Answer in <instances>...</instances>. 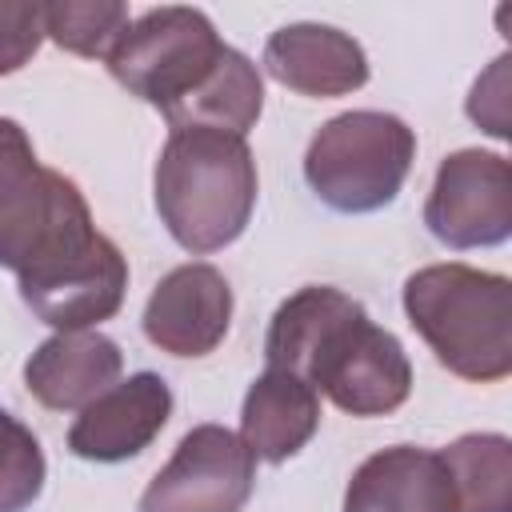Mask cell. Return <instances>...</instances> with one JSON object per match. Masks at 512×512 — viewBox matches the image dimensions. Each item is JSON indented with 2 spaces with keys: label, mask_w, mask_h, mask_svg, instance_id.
<instances>
[{
  "label": "cell",
  "mask_w": 512,
  "mask_h": 512,
  "mask_svg": "<svg viewBox=\"0 0 512 512\" xmlns=\"http://www.w3.org/2000/svg\"><path fill=\"white\" fill-rule=\"evenodd\" d=\"M364 316H368L364 304L352 300L348 292L328 284H308L272 312V324L264 336V360L268 368L292 372L308 384L316 368L332 356V348L348 336V328Z\"/></svg>",
  "instance_id": "4fadbf2b"
},
{
  "label": "cell",
  "mask_w": 512,
  "mask_h": 512,
  "mask_svg": "<svg viewBox=\"0 0 512 512\" xmlns=\"http://www.w3.org/2000/svg\"><path fill=\"white\" fill-rule=\"evenodd\" d=\"M100 236L76 180L44 168L28 132L0 116V268L32 276Z\"/></svg>",
  "instance_id": "3957f363"
},
{
  "label": "cell",
  "mask_w": 512,
  "mask_h": 512,
  "mask_svg": "<svg viewBox=\"0 0 512 512\" xmlns=\"http://www.w3.org/2000/svg\"><path fill=\"white\" fill-rule=\"evenodd\" d=\"M256 160L244 136L216 128H180L164 140L152 196L168 236L196 256L220 252L252 220L256 208Z\"/></svg>",
  "instance_id": "6da1fadb"
},
{
  "label": "cell",
  "mask_w": 512,
  "mask_h": 512,
  "mask_svg": "<svg viewBox=\"0 0 512 512\" xmlns=\"http://www.w3.org/2000/svg\"><path fill=\"white\" fill-rule=\"evenodd\" d=\"M452 512H512V440L468 432L440 448Z\"/></svg>",
  "instance_id": "ac0fdd59"
},
{
  "label": "cell",
  "mask_w": 512,
  "mask_h": 512,
  "mask_svg": "<svg viewBox=\"0 0 512 512\" xmlns=\"http://www.w3.org/2000/svg\"><path fill=\"white\" fill-rule=\"evenodd\" d=\"M48 460L36 432L0 404V512H24L40 500Z\"/></svg>",
  "instance_id": "ffe728a7"
},
{
  "label": "cell",
  "mask_w": 512,
  "mask_h": 512,
  "mask_svg": "<svg viewBox=\"0 0 512 512\" xmlns=\"http://www.w3.org/2000/svg\"><path fill=\"white\" fill-rule=\"evenodd\" d=\"M404 316L460 380L492 384L512 372V280L472 264H428L404 280Z\"/></svg>",
  "instance_id": "7a4b0ae2"
},
{
  "label": "cell",
  "mask_w": 512,
  "mask_h": 512,
  "mask_svg": "<svg viewBox=\"0 0 512 512\" xmlns=\"http://www.w3.org/2000/svg\"><path fill=\"white\" fill-rule=\"evenodd\" d=\"M264 112V80L260 68L240 52V48H224V56L216 60V68L208 72V80L184 100L176 104L164 120L172 132L180 128H216L228 136H244L248 128H256Z\"/></svg>",
  "instance_id": "e0dca14e"
},
{
  "label": "cell",
  "mask_w": 512,
  "mask_h": 512,
  "mask_svg": "<svg viewBox=\"0 0 512 512\" xmlns=\"http://www.w3.org/2000/svg\"><path fill=\"white\" fill-rule=\"evenodd\" d=\"M44 40V4H0V76L20 72Z\"/></svg>",
  "instance_id": "44dd1931"
},
{
  "label": "cell",
  "mask_w": 512,
  "mask_h": 512,
  "mask_svg": "<svg viewBox=\"0 0 512 512\" xmlns=\"http://www.w3.org/2000/svg\"><path fill=\"white\" fill-rule=\"evenodd\" d=\"M172 416V388L160 372H132L104 388L68 428V452L92 464H120L140 456Z\"/></svg>",
  "instance_id": "8fae6325"
},
{
  "label": "cell",
  "mask_w": 512,
  "mask_h": 512,
  "mask_svg": "<svg viewBox=\"0 0 512 512\" xmlns=\"http://www.w3.org/2000/svg\"><path fill=\"white\" fill-rule=\"evenodd\" d=\"M416 160V132L376 108H352L316 128L304 152V180L332 212L388 208Z\"/></svg>",
  "instance_id": "277c9868"
},
{
  "label": "cell",
  "mask_w": 512,
  "mask_h": 512,
  "mask_svg": "<svg viewBox=\"0 0 512 512\" xmlns=\"http://www.w3.org/2000/svg\"><path fill=\"white\" fill-rule=\"evenodd\" d=\"M16 284L20 300L44 324H52L56 332H80L120 312L128 292V260L116 248V240L100 232L88 248L56 260L44 272L20 276Z\"/></svg>",
  "instance_id": "ba28073f"
},
{
  "label": "cell",
  "mask_w": 512,
  "mask_h": 512,
  "mask_svg": "<svg viewBox=\"0 0 512 512\" xmlns=\"http://www.w3.org/2000/svg\"><path fill=\"white\" fill-rule=\"evenodd\" d=\"M312 388L348 416H388L412 392V364L404 344L364 316L316 368Z\"/></svg>",
  "instance_id": "9c48e42d"
},
{
  "label": "cell",
  "mask_w": 512,
  "mask_h": 512,
  "mask_svg": "<svg viewBox=\"0 0 512 512\" xmlns=\"http://www.w3.org/2000/svg\"><path fill=\"white\" fill-rule=\"evenodd\" d=\"M344 512H452L440 452L416 444L372 452L344 488Z\"/></svg>",
  "instance_id": "9a60e30c"
},
{
  "label": "cell",
  "mask_w": 512,
  "mask_h": 512,
  "mask_svg": "<svg viewBox=\"0 0 512 512\" xmlns=\"http://www.w3.org/2000/svg\"><path fill=\"white\" fill-rule=\"evenodd\" d=\"M132 24L120 0H56L44 4V36L76 56H108L120 32Z\"/></svg>",
  "instance_id": "d6986e66"
},
{
  "label": "cell",
  "mask_w": 512,
  "mask_h": 512,
  "mask_svg": "<svg viewBox=\"0 0 512 512\" xmlns=\"http://www.w3.org/2000/svg\"><path fill=\"white\" fill-rule=\"evenodd\" d=\"M320 428V396L292 372L268 368L252 380L240 408V440L264 464L292 460Z\"/></svg>",
  "instance_id": "2e32d148"
},
{
  "label": "cell",
  "mask_w": 512,
  "mask_h": 512,
  "mask_svg": "<svg viewBox=\"0 0 512 512\" xmlns=\"http://www.w3.org/2000/svg\"><path fill=\"white\" fill-rule=\"evenodd\" d=\"M144 336L168 356H208L232 324V288L212 264H180L152 288L144 304Z\"/></svg>",
  "instance_id": "30bf717a"
},
{
  "label": "cell",
  "mask_w": 512,
  "mask_h": 512,
  "mask_svg": "<svg viewBox=\"0 0 512 512\" xmlns=\"http://www.w3.org/2000/svg\"><path fill=\"white\" fill-rule=\"evenodd\" d=\"M508 56H496L492 60V68L472 84V92H468V116H472V124H480L488 136H496V140H508L512 136V120H508Z\"/></svg>",
  "instance_id": "7402d4cb"
},
{
  "label": "cell",
  "mask_w": 512,
  "mask_h": 512,
  "mask_svg": "<svg viewBox=\"0 0 512 512\" xmlns=\"http://www.w3.org/2000/svg\"><path fill=\"white\" fill-rule=\"evenodd\" d=\"M264 72L300 96H348L368 84V56L356 36L300 20L284 24L264 44Z\"/></svg>",
  "instance_id": "7c38bea8"
},
{
  "label": "cell",
  "mask_w": 512,
  "mask_h": 512,
  "mask_svg": "<svg viewBox=\"0 0 512 512\" xmlns=\"http://www.w3.org/2000/svg\"><path fill=\"white\" fill-rule=\"evenodd\" d=\"M256 488V456L224 424H196L152 476L140 512H244Z\"/></svg>",
  "instance_id": "8992f818"
},
{
  "label": "cell",
  "mask_w": 512,
  "mask_h": 512,
  "mask_svg": "<svg viewBox=\"0 0 512 512\" xmlns=\"http://www.w3.org/2000/svg\"><path fill=\"white\" fill-rule=\"evenodd\" d=\"M428 232L456 248H492L512 236V168L500 152L460 148L436 168L424 200Z\"/></svg>",
  "instance_id": "52a82bcc"
},
{
  "label": "cell",
  "mask_w": 512,
  "mask_h": 512,
  "mask_svg": "<svg viewBox=\"0 0 512 512\" xmlns=\"http://www.w3.org/2000/svg\"><path fill=\"white\" fill-rule=\"evenodd\" d=\"M224 48L228 44L220 40L216 24L200 8L168 4L136 16L104 60L120 88L168 116L208 80Z\"/></svg>",
  "instance_id": "5b68a950"
},
{
  "label": "cell",
  "mask_w": 512,
  "mask_h": 512,
  "mask_svg": "<svg viewBox=\"0 0 512 512\" xmlns=\"http://www.w3.org/2000/svg\"><path fill=\"white\" fill-rule=\"evenodd\" d=\"M120 368H124L120 344L96 328H80V332L48 336L24 360V384L52 412H80L120 380Z\"/></svg>",
  "instance_id": "5bb4252c"
}]
</instances>
